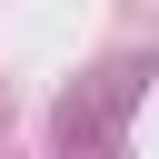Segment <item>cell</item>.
<instances>
[{"label": "cell", "mask_w": 159, "mask_h": 159, "mask_svg": "<svg viewBox=\"0 0 159 159\" xmlns=\"http://www.w3.org/2000/svg\"><path fill=\"white\" fill-rule=\"evenodd\" d=\"M139 80H149V60H109L80 99H60V149H70V159H99V149L119 139V119H129Z\"/></svg>", "instance_id": "cell-1"}]
</instances>
